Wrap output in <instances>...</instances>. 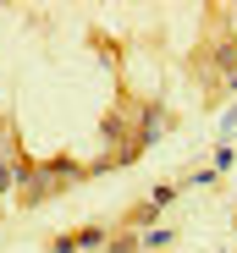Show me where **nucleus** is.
<instances>
[{"mask_svg": "<svg viewBox=\"0 0 237 253\" xmlns=\"http://www.w3.org/2000/svg\"><path fill=\"white\" fill-rule=\"evenodd\" d=\"M17 193V171H11V160H0V204H6Z\"/></svg>", "mask_w": 237, "mask_h": 253, "instance_id": "1a4fd4ad", "label": "nucleus"}, {"mask_svg": "<svg viewBox=\"0 0 237 253\" xmlns=\"http://www.w3.org/2000/svg\"><path fill=\"white\" fill-rule=\"evenodd\" d=\"M166 126H171V116H166L160 105H138V132H133V143H138V149H149L154 138L166 132Z\"/></svg>", "mask_w": 237, "mask_h": 253, "instance_id": "f03ea898", "label": "nucleus"}, {"mask_svg": "<svg viewBox=\"0 0 237 253\" xmlns=\"http://www.w3.org/2000/svg\"><path fill=\"white\" fill-rule=\"evenodd\" d=\"M17 193H22V204H28V209H39V204H50V198H55L61 187H55V182H50L45 171H33L28 182H17Z\"/></svg>", "mask_w": 237, "mask_h": 253, "instance_id": "7ed1b4c3", "label": "nucleus"}, {"mask_svg": "<svg viewBox=\"0 0 237 253\" xmlns=\"http://www.w3.org/2000/svg\"><path fill=\"white\" fill-rule=\"evenodd\" d=\"M232 132H237V105H226V116H221V143H232Z\"/></svg>", "mask_w": 237, "mask_h": 253, "instance_id": "f8f14e48", "label": "nucleus"}, {"mask_svg": "<svg viewBox=\"0 0 237 253\" xmlns=\"http://www.w3.org/2000/svg\"><path fill=\"white\" fill-rule=\"evenodd\" d=\"M171 242H177L171 226H149V231H138V248H143V253H160V248H171Z\"/></svg>", "mask_w": 237, "mask_h": 253, "instance_id": "39448f33", "label": "nucleus"}, {"mask_svg": "<svg viewBox=\"0 0 237 253\" xmlns=\"http://www.w3.org/2000/svg\"><path fill=\"white\" fill-rule=\"evenodd\" d=\"M50 253H83V248H77V231H61V237L50 242Z\"/></svg>", "mask_w": 237, "mask_h": 253, "instance_id": "9d476101", "label": "nucleus"}, {"mask_svg": "<svg viewBox=\"0 0 237 253\" xmlns=\"http://www.w3.org/2000/svg\"><path fill=\"white\" fill-rule=\"evenodd\" d=\"M39 171H45V176H50L55 187H72L77 176H83V165H77V160H45Z\"/></svg>", "mask_w": 237, "mask_h": 253, "instance_id": "20e7f679", "label": "nucleus"}, {"mask_svg": "<svg viewBox=\"0 0 237 253\" xmlns=\"http://www.w3.org/2000/svg\"><path fill=\"white\" fill-rule=\"evenodd\" d=\"M77 248H110V231L105 226H83L77 231Z\"/></svg>", "mask_w": 237, "mask_h": 253, "instance_id": "0eeeda50", "label": "nucleus"}, {"mask_svg": "<svg viewBox=\"0 0 237 253\" xmlns=\"http://www.w3.org/2000/svg\"><path fill=\"white\" fill-rule=\"evenodd\" d=\"M215 182H221V176L210 171V165H199V171H193V176H188V187H215Z\"/></svg>", "mask_w": 237, "mask_h": 253, "instance_id": "9b49d317", "label": "nucleus"}, {"mask_svg": "<svg viewBox=\"0 0 237 253\" xmlns=\"http://www.w3.org/2000/svg\"><path fill=\"white\" fill-rule=\"evenodd\" d=\"M105 253H143L138 248V231H122V237H110V248Z\"/></svg>", "mask_w": 237, "mask_h": 253, "instance_id": "6e6552de", "label": "nucleus"}, {"mask_svg": "<svg viewBox=\"0 0 237 253\" xmlns=\"http://www.w3.org/2000/svg\"><path fill=\"white\" fill-rule=\"evenodd\" d=\"M171 204H177V182H160V187H154V193H149V198H143V204L133 209V231H149V226L160 220Z\"/></svg>", "mask_w": 237, "mask_h": 253, "instance_id": "f257e3e1", "label": "nucleus"}, {"mask_svg": "<svg viewBox=\"0 0 237 253\" xmlns=\"http://www.w3.org/2000/svg\"><path fill=\"white\" fill-rule=\"evenodd\" d=\"M232 165H237V149H232V143H221V149L210 154V171H215V176H226Z\"/></svg>", "mask_w": 237, "mask_h": 253, "instance_id": "423d86ee", "label": "nucleus"}]
</instances>
